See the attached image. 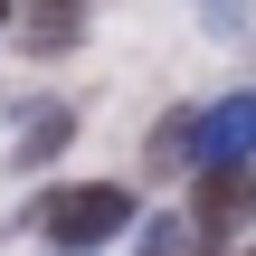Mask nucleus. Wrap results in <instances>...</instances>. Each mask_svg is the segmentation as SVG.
I'll use <instances>...</instances> for the list:
<instances>
[{
	"label": "nucleus",
	"instance_id": "nucleus-3",
	"mask_svg": "<svg viewBox=\"0 0 256 256\" xmlns=\"http://www.w3.org/2000/svg\"><path fill=\"white\" fill-rule=\"evenodd\" d=\"M256 152V95H228L200 114V162H247Z\"/></svg>",
	"mask_w": 256,
	"mask_h": 256
},
{
	"label": "nucleus",
	"instance_id": "nucleus-7",
	"mask_svg": "<svg viewBox=\"0 0 256 256\" xmlns=\"http://www.w3.org/2000/svg\"><path fill=\"white\" fill-rule=\"evenodd\" d=\"M142 256H180V228L171 218H142Z\"/></svg>",
	"mask_w": 256,
	"mask_h": 256
},
{
	"label": "nucleus",
	"instance_id": "nucleus-1",
	"mask_svg": "<svg viewBox=\"0 0 256 256\" xmlns=\"http://www.w3.org/2000/svg\"><path fill=\"white\" fill-rule=\"evenodd\" d=\"M38 228H48V247L86 256V247H104V238H124V228H133V190H124V180H76V190H48V200H38Z\"/></svg>",
	"mask_w": 256,
	"mask_h": 256
},
{
	"label": "nucleus",
	"instance_id": "nucleus-2",
	"mask_svg": "<svg viewBox=\"0 0 256 256\" xmlns=\"http://www.w3.org/2000/svg\"><path fill=\"white\" fill-rule=\"evenodd\" d=\"M256 218V171L247 162H209L200 190H190V228H200V256H218L238 228Z\"/></svg>",
	"mask_w": 256,
	"mask_h": 256
},
{
	"label": "nucleus",
	"instance_id": "nucleus-5",
	"mask_svg": "<svg viewBox=\"0 0 256 256\" xmlns=\"http://www.w3.org/2000/svg\"><path fill=\"white\" fill-rule=\"evenodd\" d=\"M76 28H86V0H38V10H28V57L76 48Z\"/></svg>",
	"mask_w": 256,
	"mask_h": 256
},
{
	"label": "nucleus",
	"instance_id": "nucleus-8",
	"mask_svg": "<svg viewBox=\"0 0 256 256\" xmlns=\"http://www.w3.org/2000/svg\"><path fill=\"white\" fill-rule=\"evenodd\" d=\"M247 256H256V247H247Z\"/></svg>",
	"mask_w": 256,
	"mask_h": 256
},
{
	"label": "nucleus",
	"instance_id": "nucleus-6",
	"mask_svg": "<svg viewBox=\"0 0 256 256\" xmlns=\"http://www.w3.org/2000/svg\"><path fill=\"white\" fill-rule=\"evenodd\" d=\"M180 162H200V114L180 104L162 133H152V152H142V171H180Z\"/></svg>",
	"mask_w": 256,
	"mask_h": 256
},
{
	"label": "nucleus",
	"instance_id": "nucleus-4",
	"mask_svg": "<svg viewBox=\"0 0 256 256\" xmlns=\"http://www.w3.org/2000/svg\"><path fill=\"white\" fill-rule=\"evenodd\" d=\"M66 142H76V114H66V104H28V133L10 142V162H19V171H38V162H57Z\"/></svg>",
	"mask_w": 256,
	"mask_h": 256
}]
</instances>
